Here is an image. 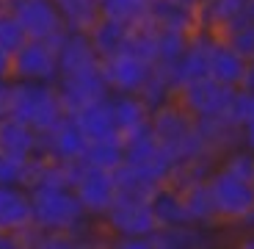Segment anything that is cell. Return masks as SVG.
Returning <instances> with one entry per match:
<instances>
[{"label": "cell", "mask_w": 254, "mask_h": 249, "mask_svg": "<svg viewBox=\"0 0 254 249\" xmlns=\"http://www.w3.org/2000/svg\"><path fill=\"white\" fill-rule=\"evenodd\" d=\"M155 139L166 147V153L174 158V164H188L202 155H210L204 150V141L199 136L196 119L180 105L177 100H169L158 108H152V119H149Z\"/></svg>", "instance_id": "obj_1"}, {"label": "cell", "mask_w": 254, "mask_h": 249, "mask_svg": "<svg viewBox=\"0 0 254 249\" xmlns=\"http://www.w3.org/2000/svg\"><path fill=\"white\" fill-rule=\"evenodd\" d=\"M102 227L114 247L127 249H152V236L158 230L149 199L116 197L114 205L102 213Z\"/></svg>", "instance_id": "obj_2"}, {"label": "cell", "mask_w": 254, "mask_h": 249, "mask_svg": "<svg viewBox=\"0 0 254 249\" xmlns=\"http://www.w3.org/2000/svg\"><path fill=\"white\" fill-rule=\"evenodd\" d=\"M11 116L28 122L33 130L47 133L66 116L56 83L50 81H14L11 78Z\"/></svg>", "instance_id": "obj_3"}, {"label": "cell", "mask_w": 254, "mask_h": 249, "mask_svg": "<svg viewBox=\"0 0 254 249\" xmlns=\"http://www.w3.org/2000/svg\"><path fill=\"white\" fill-rule=\"evenodd\" d=\"M33 224L50 233H77L94 216L86 213L72 188H31Z\"/></svg>", "instance_id": "obj_4"}, {"label": "cell", "mask_w": 254, "mask_h": 249, "mask_svg": "<svg viewBox=\"0 0 254 249\" xmlns=\"http://www.w3.org/2000/svg\"><path fill=\"white\" fill-rule=\"evenodd\" d=\"M207 183H210V191H213V199H216L218 222L238 227L243 222V216L254 208V183L227 172L221 166L213 169Z\"/></svg>", "instance_id": "obj_5"}, {"label": "cell", "mask_w": 254, "mask_h": 249, "mask_svg": "<svg viewBox=\"0 0 254 249\" xmlns=\"http://www.w3.org/2000/svg\"><path fill=\"white\" fill-rule=\"evenodd\" d=\"M72 191L86 208V213L94 219H102L116 199V177L111 169L94 166L89 161H77L72 174Z\"/></svg>", "instance_id": "obj_6"}, {"label": "cell", "mask_w": 254, "mask_h": 249, "mask_svg": "<svg viewBox=\"0 0 254 249\" xmlns=\"http://www.w3.org/2000/svg\"><path fill=\"white\" fill-rule=\"evenodd\" d=\"M56 89H58V97H61L66 114H75L83 105L108 97L111 89H108V81H105V72H102V58L97 64L80 67V70L58 72Z\"/></svg>", "instance_id": "obj_7"}, {"label": "cell", "mask_w": 254, "mask_h": 249, "mask_svg": "<svg viewBox=\"0 0 254 249\" xmlns=\"http://www.w3.org/2000/svg\"><path fill=\"white\" fill-rule=\"evenodd\" d=\"M238 89H229L224 83L213 81V78H199V81H190L177 86L174 91V100L188 111L193 119H202V116H213V114H227L232 100H235Z\"/></svg>", "instance_id": "obj_8"}, {"label": "cell", "mask_w": 254, "mask_h": 249, "mask_svg": "<svg viewBox=\"0 0 254 249\" xmlns=\"http://www.w3.org/2000/svg\"><path fill=\"white\" fill-rule=\"evenodd\" d=\"M6 6L17 14L28 39H47L58 45V39L69 31L58 0H6Z\"/></svg>", "instance_id": "obj_9"}, {"label": "cell", "mask_w": 254, "mask_h": 249, "mask_svg": "<svg viewBox=\"0 0 254 249\" xmlns=\"http://www.w3.org/2000/svg\"><path fill=\"white\" fill-rule=\"evenodd\" d=\"M125 164H133L144 169L146 174H152L158 183H172L174 177V158L166 153V147L155 139L152 128L138 130V133L125 139Z\"/></svg>", "instance_id": "obj_10"}, {"label": "cell", "mask_w": 254, "mask_h": 249, "mask_svg": "<svg viewBox=\"0 0 254 249\" xmlns=\"http://www.w3.org/2000/svg\"><path fill=\"white\" fill-rule=\"evenodd\" d=\"M14 81H50L58 78V45L47 39H25V45L11 53Z\"/></svg>", "instance_id": "obj_11"}, {"label": "cell", "mask_w": 254, "mask_h": 249, "mask_svg": "<svg viewBox=\"0 0 254 249\" xmlns=\"http://www.w3.org/2000/svg\"><path fill=\"white\" fill-rule=\"evenodd\" d=\"M102 72H105L111 94H138L152 72V64L130 50H119L102 58Z\"/></svg>", "instance_id": "obj_12"}, {"label": "cell", "mask_w": 254, "mask_h": 249, "mask_svg": "<svg viewBox=\"0 0 254 249\" xmlns=\"http://www.w3.org/2000/svg\"><path fill=\"white\" fill-rule=\"evenodd\" d=\"M86 147H89V139H86L83 130L77 128V122L72 114H66L58 125H53L47 133H42V153H47L56 161H64V164L83 161Z\"/></svg>", "instance_id": "obj_13"}, {"label": "cell", "mask_w": 254, "mask_h": 249, "mask_svg": "<svg viewBox=\"0 0 254 249\" xmlns=\"http://www.w3.org/2000/svg\"><path fill=\"white\" fill-rule=\"evenodd\" d=\"M36 153H42V133L17 116H3L0 119V155L19 166Z\"/></svg>", "instance_id": "obj_14"}, {"label": "cell", "mask_w": 254, "mask_h": 249, "mask_svg": "<svg viewBox=\"0 0 254 249\" xmlns=\"http://www.w3.org/2000/svg\"><path fill=\"white\" fill-rule=\"evenodd\" d=\"M33 224L31 191L19 183H0V230L22 233Z\"/></svg>", "instance_id": "obj_15"}, {"label": "cell", "mask_w": 254, "mask_h": 249, "mask_svg": "<svg viewBox=\"0 0 254 249\" xmlns=\"http://www.w3.org/2000/svg\"><path fill=\"white\" fill-rule=\"evenodd\" d=\"M196 128H199V136H202V141H204V150H207L213 158H221L229 150H235L243 144L241 125L229 116V111L227 114L202 116V119H196Z\"/></svg>", "instance_id": "obj_16"}, {"label": "cell", "mask_w": 254, "mask_h": 249, "mask_svg": "<svg viewBox=\"0 0 254 249\" xmlns=\"http://www.w3.org/2000/svg\"><path fill=\"white\" fill-rule=\"evenodd\" d=\"M213 39H216V33L204 31V28L193 31V36H190L188 47H185L183 58L177 64V86L210 75V47H213Z\"/></svg>", "instance_id": "obj_17"}, {"label": "cell", "mask_w": 254, "mask_h": 249, "mask_svg": "<svg viewBox=\"0 0 254 249\" xmlns=\"http://www.w3.org/2000/svg\"><path fill=\"white\" fill-rule=\"evenodd\" d=\"M180 197H183L185 213H188L190 224H199V227H221L218 222V211H216V199L210 191L207 180H193V183L177 185Z\"/></svg>", "instance_id": "obj_18"}, {"label": "cell", "mask_w": 254, "mask_h": 249, "mask_svg": "<svg viewBox=\"0 0 254 249\" xmlns=\"http://www.w3.org/2000/svg\"><path fill=\"white\" fill-rule=\"evenodd\" d=\"M111 108H114V119H116V133L122 139L149 128L152 108L146 105V100L141 94H111Z\"/></svg>", "instance_id": "obj_19"}, {"label": "cell", "mask_w": 254, "mask_h": 249, "mask_svg": "<svg viewBox=\"0 0 254 249\" xmlns=\"http://www.w3.org/2000/svg\"><path fill=\"white\" fill-rule=\"evenodd\" d=\"M246 56L229 47L221 36L213 39V47H210V78L229 89H241V81H243V72H246Z\"/></svg>", "instance_id": "obj_20"}, {"label": "cell", "mask_w": 254, "mask_h": 249, "mask_svg": "<svg viewBox=\"0 0 254 249\" xmlns=\"http://www.w3.org/2000/svg\"><path fill=\"white\" fill-rule=\"evenodd\" d=\"M72 116H75L77 128L83 130V136L89 141L116 136V119H114V108H111V94L77 108Z\"/></svg>", "instance_id": "obj_21"}, {"label": "cell", "mask_w": 254, "mask_h": 249, "mask_svg": "<svg viewBox=\"0 0 254 249\" xmlns=\"http://www.w3.org/2000/svg\"><path fill=\"white\" fill-rule=\"evenodd\" d=\"M94 45H91L89 33L83 31H66L58 39V72H69V70H80V67L97 64Z\"/></svg>", "instance_id": "obj_22"}, {"label": "cell", "mask_w": 254, "mask_h": 249, "mask_svg": "<svg viewBox=\"0 0 254 249\" xmlns=\"http://www.w3.org/2000/svg\"><path fill=\"white\" fill-rule=\"evenodd\" d=\"M216 227H199V224H180V227H158L152 236V249H199L210 247V233Z\"/></svg>", "instance_id": "obj_23"}, {"label": "cell", "mask_w": 254, "mask_h": 249, "mask_svg": "<svg viewBox=\"0 0 254 249\" xmlns=\"http://www.w3.org/2000/svg\"><path fill=\"white\" fill-rule=\"evenodd\" d=\"M249 14V0H202L196 8L199 28L210 33H221L229 22Z\"/></svg>", "instance_id": "obj_24"}, {"label": "cell", "mask_w": 254, "mask_h": 249, "mask_svg": "<svg viewBox=\"0 0 254 249\" xmlns=\"http://www.w3.org/2000/svg\"><path fill=\"white\" fill-rule=\"evenodd\" d=\"M149 205H152V213H155V222H158V227H180V224H190L177 185L163 183L158 191L152 194Z\"/></svg>", "instance_id": "obj_25"}, {"label": "cell", "mask_w": 254, "mask_h": 249, "mask_svg": "<svg viewBox=\"0 0 254 249\" xmlns=\"http://www.w3.org/2000/svg\"><path fill=\"white\" fill-rule=\"evenodd\" d=\"M116 177V197H130V199H152V194L158 191L163 183L146 174L144 169L133 164H122L119 169H114Z\"/></svg>", "instance_id": "obj_26"}, {"label": "cell", "mask_w": 254, "mask_h": 249, "mask_svg": "<svg viewBox=\"0 0 254 249\" xmlns=\"http://www.w3.org/2000/svg\"><path fill=\"white\" fill-rule=\"evenodd\" d=\"M190 36L193 33L174 31V28H158V56H155L152 67L169 72L177 81V64H180V58H183L185 47H188Z\"/></svg>", "instance_id": "obj_27"}, {"label": "cell", "mask_w": 254, "mask_h": 249, "mask_svg": "<svg viewBox=\"0 0 254 249\" xmlns=\"http://www.w3.org/2000/svg\"><path fill=\"white\" fill-rule=\"evenodd\" d=\"M149 19L158 28H174V31H185V33H193L199 28L196 11L188 6H180L174 0H152Z\"/></svg>", "instance_id": "obj_28"}, {"label": "cell", "mask_w": 254, "mask_h": 249, "mask_svg": "<svg viewBox=\"0 0 254 249\" xmlns=\"http://www.w3.org/2000/svg\"><path fill=\"white\" fill-rule=\"evenodd\" d=\"M127 31H130V25H125V22H119V19L100 17L89 31V39H91V45H94L97 56L108 58V56H114V53L125 50Z\"/></svg>", "instance_id": "obj_29"}, {"label": "cell", "mask_w": 254, "mask_h": 249, "mask_svg": "<svg viewBox=\"0 0 254 249\" xmlns=\"http://www.w3.org/2000/svg\"><path fill=\"white\" fill-rule=\"evenodd\" d=\"M83 161H89V164L102 166V169H111V172H114V169H119V166L125 164V139L116 133V136H108V139L89 141Z\"/></svg>", "instance_id": "obj_30"}, {"label": "cell", "mask_w": 254, "mask_h": 249, "mask_svg": "<svg viewBox=\"0 0 254 249\" xmlns=\"http://www.w3.org/2000/svg\"><path fill=\"white\" fill-rule=\"evenodd\" d=\"M125 50L135 53L138 58H144V61L152 64L155 56H158V25H155L149 17L141 19V22H135V25H130Z\"/></svg>", "instance_id": "obj_31"}, {"label": "cell", "mask_w": 254, "mask_h": 249, "mask_svg": "<svg viewBox=\"0 0 254 249\" xmlns=\"http://www.w3.org/2000/svg\"><path fill=\"white\" fill-rule=\"evenodd\" d=\"M64 14V22L69 31H83L89 33L91 25L102 17L100 14V3L97 0H58Z\"/></svg>", "instance_id": "obj_32"}, {"label": "cell", "mask_w": 254, "mask_h": 249, "mask_svg": "<svg viewBox=\"0 0 254 249\" xmlns=\"http://www.w3.org/2000/svg\"><path fill=\"white\" fill-rule=\"evenodd\" d=\"M100 3V14L111 19H119L125 25H135L141 19L149 17V6L152 0H97Z\"/></svg>", "instance_id": "obj_33"}, {"label": "cell", "mask_w": 254, "mask_h": 249, "mask_svg": "<svg viewBox=\"0 0 254 249\" xmlns=\"http://www.w3.org/2000/svg\"><path fill=\"white\" fill-rule=\"evenodd\" d=\"M216 36H221L224 42H227L229 47H235L241 56L254 58V17L252 14H243L241 19L229 22V25L224 28L221 33H216Z\"/></svg>", "instance_id": "obj_34"}, {"label": "cell", "mask_w": 254, "mask_h": 249, "mask_svg": "<svg viewBox=\"0 0 254 249\" xmlns=\"http://www.w3.org/2000/svg\"><path fill=\"white\" fill-rule=\"evenodd\" d=\"M25 28H22V22L17 19V14L11 11L8 6H0V50L3 53H17L19 47L25 45Z\"/></svg>", "instance_id": "obj_35"}, {"label": "cell", "mask_w": 254, "mask_h": 249, "mask_svg": "<svg viewBox=\"0 0 254 249\" xmlns=\"http://www.w3.org/2000/svg\"><path fill=\"white\" fill-rule=\"evenodd\" d=\"M218 166L227 169V172H232V174H238V177L254 183V150L243 147V144L235 150H229L227 155H221V158H218Z\"/></svg>", "instance_id": "obj_36"}, {"label": "cell", "mask_w": 254, "mask_h": 249, "mask_svg": "<svg viewBox=\"0 0 254 249\" xmlns=\"http://www.w3.org/2000/svg\"><path fill=\"white\" fill-rule=\"evenodd\" d=\"M11 116V78L0 81V119Z\"/></svg>", "instance_id": "obj_37"}, {"label": "cell", "mask_w": 254, "mask_h": 249, "mask_svg": "<svg viewBox=\"0 0 254 249\" xmlns=\"http://www.w3.org/2000/svg\"><path fill=\"white\" fill-rule=\"evenodd\" d=\"M17 180H19V166L0 155V183H17Z\"/></svg>", "instance_id": "obj_38"}, {"label": "cell", "mask_w": 254, "mask_h": 249, "mask_svg": "<svg viewBox=\"0 0 254 249\" xmlns=\"http://www.w3.org/2000/svg\"><path fill=\"white\" fill-rule=\"evenodd\" d=\"M241 89L254 94V58L246 61V72H243V81H241Z\"/></svg>", "instance_id": "obj_39"}, {"label": "cell", "mask_w": 254, "mask_h": 249, "mask_svg": "<svg viewBox=\"0 0 254 249\" xmlns=\"http://www.w3.org/2000/svg\"><path fill=\"white\" fill-rule=\"evenodd\" d=\"M19 247H22V241H19L17 233L0 230V249H19Z\"/></svg>", "instance_id": "obj_40"}, {"label": "cell", "mask_w": 254, "mask_h": 249, "mask_svg": "<svg viewBox=\"0 0 254 249\" xmlns=\"http://www.w3.org/2000/svg\"><path fill=\"white\" fill-rule=\"evenodd\" d=\"M6 78H11V56L0 50V81H6Z\"/></svg>", "instance_id": "obj_41"}, {"label": "cell", "mask_w": 254, "mask_h": 249, "mask_svg": "<svg viewBox=\"0 0 254 249\" xmlns=\"http://www.w3.org/2000/svg\"><path fill=\"white\" fill-rule=\"evenodd\" d=\"M238 227H241V230H254V208L246 213V216H243V222L238 224Z\"/></svg>", "instance_id": "obj_42"}, {"label": "cell", "mask_w": 254, "mask_h": 249, "mask_svg": "<svg viewBox=\"0 0 254 249\" xmlns=\"http://www.w3.org/2000/svg\"><path fill=\"white\" fill-rule=\"evenodd\" d=\"M241 244H243V247H249V249H254V230H243Z\"/></svg>", "instance_id": "obj_43"}, {"label": "cell", "mask_w": 254, "mask_h": 249, "mask_svg": "<svg viewBox=\"0 0 254 249\" xmlns=\"http://www.w3.org/2000/svg\"><path fill=\"white\" fill-rule=\"evenodd\" d=\"M174 3H180V6H188V8H193V11H196L202 0H174Z\"/></svg>", "instance_id": "obj_44"}, {"label": "cell", "mask_w": 254, "mask_h": 249, "mask_svg": "<svg viewBox=\"0 0 254 249\" xmlns=\"http://www.w3.org/2000/svg\"><path fill=\"white\" fill-rule=\"evenodd\" d=\"M0 6H6V0H0Z\"/></svg>", "instance_id": "obj_45"}]
</instances>
